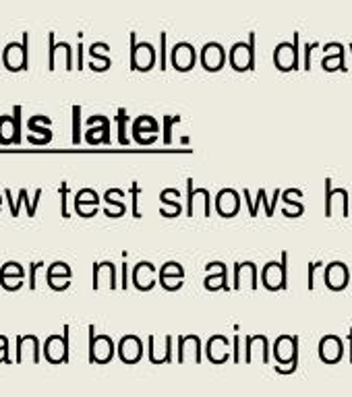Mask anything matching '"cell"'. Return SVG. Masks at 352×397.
<instances>
[{
    "mask_svg": "<svg viewBox=\"0 0 352 397\" xmlns=\"http://www.w3.org/2000/svg\"><path fill=\"white\" fill-rule=\"evenodd\" d=\"M351 282V271H349V265L342 263V261H332L328 267H326V286L328 290L332 292H342Z\"/></svg>",
    "mask_w": 352,
    "mask_h": 397,
    "instance_id": "7402d4cb",
    "label": "cell"
},
{
    "mask_svg": "<svg viewBox=\"0 0 352 397\" xmlns=\"http://www.w3.org/2000/svg\"><path fill=\"white\" fill-rule=\"evenodd\" d=\"M273 356L278 364L292 362L298 358V337L296 335H280L273 341Z\"/></svg>",
    "mask_w": 352,
    "mask_h": 397,
    "instance_id": "d4e9b609",
    "label": "cell"
},
{
    "mask_svg": "<svg viewBox=\"0 0 352 397\" xmlns=\"http://www.w3.org/2000/svg\"><path fill=\"white\" fill-rule=\"evenodd\" d=\"M262 286L269 292L288 288V252H282L280 261H269L262 271Z\"/></svg>",
    "mask_w": 352,
    "mask_h": 397,
    "instance_id": "6da1fadb",
    "label": "cell"
},
{
    "mask_svg": "<svg viewBox=\"0 0 352 397\" xmlns=\"http://www.w3.org/2000/svg\"><path fill=\"white\" fill-rule=\"evenodd\" d=\"M23 199H25V188H21V191H19V201L15 203V211L10 213L13 218H19V207L23 205Z\"/></svg>",
    "mask_w": 352,
    "mask_h": 397,
    "instance_id": "94428289",
    "label": "cell"
},
{
    "mask_svg": "<svg viewBox=\"0 0 352 397\" xmlns=\"http://www.w3.org/2000/svg\"><path fill=\"white\" fill-rule=\"evenodd\" d=\"M69 335H71V327L65 325L63 335H50L44 341V358L50 364H67L69 362Z\"/></svg>",
    "mask_w": 352,
    "mask_h": 397,
    "instance_id": "52a82bcc",
    "label": "cell"
},
{
    "mask_svg": "<svg viewBox=\"0 0 352 397\" xmlns=\"http://www.w3.org/2000/svg\"><path fill=\"white\" fill-rule=\"evenodd\" d=\"M42 195H44V191H42V188H38V191H35V199H33V201H29V195H27V191H25V199H23V205H27V218H33V216H35V211H38V205H40V199H42Z\"/></svg>",
    "mask_w": 352,
    "mask_h": 397,
    "instance_id": "bcb514c9",
    "label": "cell"
},
{
    "mask_svg": "<svg viewBox=\"0 0 352 397\" xmlns=\"http://www.w3.org/2000/svg\"><path fill=\"white\" fill-rule=\"evenodd\" d=\"M156 275H158V269H156L154 263H150V261H139V263L133 267V271H131V282H133V286H135L137 290L150 292V290H154V286L158 284Z\"/></svg>",
    "mask_w": 352,
    "mask_h": 397,
    "instance_id": "5bb4252c",
    "label": "cell"
},
{
    "mask_svg": "<svg viewBox=\"0 0 352 397\" xmlns=\"http://www.w3.org/2000/svg\"><path fill=\"white\" fill-rule=\"evenodd\" d=\"M205 356L211 364H224L232 356V343L226 335H211L205 343Z\"/></svg>",
    "mask_w": 352,
    "mask_h": 397,
    "instance_id": "2e32d148",
    "label": "cell"
},
{
    "mask_svg": "<svg viewBox=\"0 0 352 397\" xmlns=\"http://www.w3.org/2000/svg\"><path fill=\"white\" fill-rule=\"evenodd\" d=\"M116 265L112 261L93 263V290H99L102 286H106L108 290H116Z\"/></svg>",
    "mask_w": 352,
    "mask_h": 397,
    "instance_id": "484cf974",
    "label": "cell"
},
{
    "mask_svg": "<svg viewBox=\"0 0 352 397\" xmlns=\"http://www.w3.org/2000/svg\"><path fill=\"white\" fill-rule=\"evenodd\" d=\"M27 63H29V52H27V33H25L23 44H19V42L6 44V48L2 50V65L6 71L19 73V71L27 69Z\"/></svg>",
    "mask_w": 352,
    "mask_h": 397,
    "instance_id": "9c48e42d",
    "label": "cell"
},
{
    "mask_svg": "<svg viewBox=\"0 0 352 397\" xmlns=\"http://www.w3.org/2000/svg\"><path fill=\"white\" fill-rule=\"evenodd\" d=\"M178 199H180L178 188H164L160 193V203H162L160 216L162 218H178L182 213V207H180Z\"/></svg>",
    "mask_w": 352,
    "mask_h": 397,
    "instance_id": "d6a6232c",
    "label": "cell"
},
{
    "mask_svg": "<svg viewBox=\"0 0 352 397\" xmlns=\"http://www.w3.org/2000/svg\"><path fill=\"white\" fill-rule=\"evenodd\" d=\"M214 207L220 218H234L241 211V195L234 188H222L214 201Z\"/></svg>",
    "mask_w": 352,
    "mask_h": 397,
    "instance_id": "d6986e66",
    "label": "cell"
},
{
    "mask_svg": "<svg viewBox=\"0 0 352 397\" xmlns=\"http://www.w3.org/2000/svg\"><path fill=\"white\" fill-rule=\"evenodd\" d=\"M317 267H321V263L317 261V263H309V273H307V288L313 292L315 290V269Z\"/></svg>",
    "mask_w": 352,
    "mask_h": 397,
    "instance_id": "11a10c76",
    "label": "cell"
},
{
    "mask_svg": "<svg viewBox=\"0 0 352 397\" xmlns=\"http://www.w3.org/2000/svg\"><path fill=\"white\" fill-rule=\"evenodd\" d=\"M211 216V195L207 188H195L193 178H186V218Z\"/></svg>",
    "mask_w": 352,
    "mask_h": 397,
    "instance_id": "3957f363",
    "label": "cell"
},
{
    "mask_svg": "<svg viewBox=\"0 0 352 397\" xmlns=\"http://www.w3.org/2000/svg\"><path fill=\"white\" fill-rule=\"evenodd\" d=\"M99 207V195L93 188H81L75 195V211L81 218H93Z\"/></svg>",
    "mask_w": 352,
    "mask_h": 397,
    "instance_id": "f546056e",
    "label": "cell"
},
{
    "mask_svg": "<svg viewBox=\"0 0 352 397\" xmlns=\"http://www.w3.org/2000/svg\"><path fill=\"white\" fill-rule=\"evenodd\" d=\"M13 122H15V145L21 143V106L13 108Z\"/></svg>",
    "mask_w": 352,
    "mask_h": 397,
    "instance_id": "f5cc1de1",
    "label": "cell"
},
{
    "mask_svg": "<svg viewBox=\"0 0 352 397\" xmlns=\"http://www.w3.org/2000/svg\"><path fill=\"white\" fill-rule=\"evenodd\" d=\"M50 118L48 116H42V114H35V116H29L27 118V129H29V135H27V141L31 145H48L52 141V131H50Z\"/></svg>",
    "mask_w": 352,
    "mask_h": 397,
    "instance_id": "4fadbf2b",
    "label": "cell"
},
{
    "mask_svg": "<svg viewBox=\"0 0 352 397\" xmlns=\"http://www.w3.org/2000/svg\"><path fill=\"white\" fill-rule=\"evenodd\" d=\"M86 65H83V44H79V48H77V69L81 71Z\"/></svg>",
    "mask_w": 352,
    "mask_h": 397,
    "instance_id": "6125c7cd",
    "label": "cell"
},
{
    "mask_svg": "<svg viewBox=\"0 0 352 397\" xmlns=\"http://www.w3.org/2000/svg\"><path fill=\"white\" fill-rule=\"evenodd\" d=\"M40 267H44V263L42 261H38V263H31L29 265V290H35V273H38V269Z\"/></svg>",
    "mask_w": 352,
    "mask_h": 397,
    "instance_id": "9f6ffc18",
    "label": "cell"
},
{
    "mask_svg": "<svg viewBox=\"0 0 352 397\" xmlns=\"http://www.w3.org/2000/svg\"><path fill=\"white\" fill-rule=\"evenodd\" d=\"M160 69L162 71L168 69V42H166V33L160 35Z\"/></svg>",
    "mask_w": 352,
    "mask_h": 397,
    "instance_id": "681fc988",
    "label": "cell"
},
{
    "mask_svg": "<svg viewBox=\"0 0 352 397\" xmlns=\"http://www.w3.org/2000/svg\"><path fill=\"white\" fill-rule=\"evenodd\" d=\"M197 50L189 42H180L170 50V65L178 73H189L197 65Z\"/></svg>",
    "mask_w": 352,
    "mask_h": 397,
    "instance_id": "7c38bea8",
    "label": "cell"
},
{
    "mask_svg": "<svg viewBox=\"0 0 352 397\" xmlns=\"http://www.w3.org/2000/svg\"><path fill=\"white\" fill-rule=\"evenodd\" d=\"M176 352H178L176 354L178 364H184V362L199 364L201 362V339L197 335H180Z\"/></svg>",
    "mask_w": 352,
    "mask_h": 397,
    "instance_id": "ffe728a7",
    "label": "cell"
},
{
    "mask_svg": "<svg viewBox=\"0 0 352 397\" xmlns=\"http://www.w3.org/2000/svg\"><path fill=\"white\" fill-rule=\"evenodd\" d=\"M160 284L166 292H176L182 288L184 284V277L182 275H160Z\"/></svg>",
    "mask_w": 352,
    "mask_h": 397,
    "instance_id": "60d3db41",
    "label": "cell"
},
{
    "mask_svg": "<svg viewBox=\"0 0 352 397\" xmlns=\"http://www.w3.org/2000/svg\"><path fill=\"white\" fill-rule=\"evenodd\" d=\"M257 265L253 261L237 263L234 267V290H257Z\"/></svg>",
    "mask_w": 352,
    "mask_h": 397,
    "instance_id": "603a6c76",
    "label": "cell"
},
{
    "mask_svg": "<svg viewBox=\"0 0 352 397\" xmlns=\"http://www.w3.org/2000/svg\"><path fill=\"white\" fill-rule=\"evenodd\" d=\"M180 122V116L178 114H173V116H164V143L170 145L173 143V127Z\"/></svg>",
    "mask_w": 352,
    "mask_h": 397,
    "instance_id": "f6af8a7d",
    "label": "cell"
},
{
    "mask_svg": "<svg viewBox=\"0 0 352 397\" xmlns=\"http://www.w3.org/2000/svg\"><path fill=\"white\" fill-rule=\"evenodd\" d=\"M61 216L65 218V220H69L71 216H69V209H67V199H69V182L67 180H63L61 182Z\"/></svg>",
    "mask_w": 352,
    "mask_h": 397,
    "instance_id": "7dc6e473",
    "label": "cell"
},
{
    "mask_svg": "<svg viewBox=\"0 0 352 397\" xmlns=\"http://www.w3.org/2000/svg\"><path fill=\"white\" fill-rule=\"evenodd\" d=\"M120 288L122 290L129 288V263H122V267H120Z\"/></svg>",
    "mask_w": 352,
    "mask_h": 397,
    "instance_id": "680465c9",
    "label": "cell"
},
{
    "mask_svg": "<svg viewBox=\"0 0 352 397\" xmlns=\"http://www.w3.org/2000/svg\"><path fill=\"white\" fill-rule=\"evenodd\" d=\"M131 131H154V133H160V124L154 116H147V114H141L133 120V129Z\"/></svg>",
    "mask_w": 352,
    "mask_h": 397,
    "instance_id": "8d00e7d4",
    "label": "cell"
},
{
    "mask_svg": "<svg viewBox=\"0 0 352 397\" xmlns=\"http://www.w3.org/2000/svg\"><path fill=\"white\" fill-rule=\"evenodd\" d=\"M40 352H42V346L35 335H19L17 337V356H15L17 364L25 362V360L38 364L42 360Z\"/></svg>",
    "mask_w": 352,
    "mask_h": 397,
    "instance_id": "44dd1931",
    "label": "cell"
},
{
    "mask_svg": "<svg viewBox=\"0 0 352 397\" xmlns=\"http://www.w3.org/2000/svg\"><path fill=\"white\" fill-rule=\"evenodd\" d=\"M158 60V50L147 44L135 42V33H131V71H139V73H147L156 67Z\"/></svg>",
    "mask_w": 352,
    "mask_h": 397,
    "instance_id": "5b68a950",
    "label": "cell"
},
{
    "mask_svg": "<svg viewBox=\"0 0 352 397\" xmlns=\"http://www.w3.org/2000/svg\"><path fill=\"white\" fill-rule=\"evenodd\" d=\"M88 127L86 141L89 145H110V120H108V116H102V114L89 116Z\"/></svg>",
    "mask_w": 352,
    "mask_h": 397,
    "instance_id": "e0dca14e",
    "label": "cell"
},
{
    "mask_svg": "<svg viewBox=\"0 0 352 397\" xmlns=\"http://www.w3.org/2000/svg\"><path fill=\"white\" fill-rule=\"evenodd\" d=\"M326 56L321 58V69L328 73H336V71H346V50L342 44H326L323 46Z\"/></svg>",
    "mask_w": 352,
    "mask_h": 397,
    "instance_id": "83f0119b",
    "label": "cell"
},
{
    "mask_svg": "<svg viewBox=\"0 0 352 397\" xmlns=\"http://www.w3.org/2000/svg\"><path fill=\"white\" fill-rule=\"evenodd\" d=\"M351 216V197L346 188H332V178H326V218Z\"/></svg>",
    "mask_w": 352,
    "mask_h": 397,
    "instance_id": "ba28073f",
    "label": "cell"
},
{
    "mask_svg": "<svg viewBox=\"0 0 352 397\" xmlns=\"http://www.w3.org/2000/svg\"><path fill=\"white\" fill-rule=\"evenodd\" d=\"M25 269L17 261H8L0 267V286L8 292H17L23 288Z\"/></svg>",
    "mask_w": 352,
    "mask_h": 397,
    "instance_id": "cb8c5ba5",
    "label": "cell"
},
{
    "mask_svg": "<svg viewBox=\"0 0 352 397\" xmlns=\"http://www.w3.org/2000/svg\"><path fill=\"white\" fill-rule=\"evenodd\" d=\"M245 362L247 364H267L269 362V341L265 335H247L245 337Z\"/></svg>",
    "mask_w": 352,
    "mask_h": 397,
    "instance_id": "8fae6325",
    "label": "cell"
},
{
    "mask_svg": "<svg viewBox=\"0 0 352 397\" xmlns=\"http://www.w3.org/2000/svg\"><path fill=\"white\" fill-rule=\"evenodd\" d=\"M139 195H141V186L139 182H133L131 184V197H133V218H141V211H139Z\"/></svg>",
    "mask_w": 352,
    "mask_h": 397,
    "instance_id": "816d5d0a",
    "label": "cell"
},
{
    "mask_svg": "<svg viewBox=\"0 0 352 397\" xmlns=\"http://www.w3.org/2000/svg\"><path fill=\"white\" fill-rule=\"evenodd\" d=\"M131 133H133L135 143H139V145H154L158 141V133H154V131H131Z\"/></svg>",
    "mask_w": 352,
    "mask_h": 397,
    "instance_id": "7bdbcfd3",
    "label": "cell"
},
{
    "mask_svg": "<svg viewBox=\"0 0 352 397\" xmlns=\"http://www.w3.org/2000/svg\"><path fill=\"white\" fill-rule=\"evenodd\" d=\"M118 358L125 364H137L143 358V341L137 335H125L118 341Z\"/></svg>",
    "mask_w": 352,
    "mask_h": 397,
    "instance_id": "4316f807",
    "label": "cell"
},
{
    "mask_svg": "<svg viewBox=\"0 0 352 397\" xmlns=\"http://www.w3.org/2000/svg\"><path fill=\"white\" fill-rule=\"evenodd\" d=\"M48 46H50V50H48V71H54V69H56V56H58L61 52L65 54V69H67V71H73V69H75V67H73V48H71L67 42L56 44V42H54V33H50Z\"/></svg>",
    "mask_w": 352,
    "mask_h": 397,
    "instance_id": "4dcf8cb0",
    "label": "cell"
},
{
    "mask_svg": "<svg viewBox=\"0 0 352 397\" xmlns=\"http://www.w3.org/2000/svg\"><path fill=\"white\" fill-rule=\"evenodd\" d=\"M226 60H228V54H226V50L222 48V44L209 42V44H205V46L201 48L199 63H201V67H203L207 73H218V71H222L224 65H226Z\"/></svg>",
    "mask_w": 352,
    "mask_h": 397,
    "instance_id": "30bf717a",
    "label": "cell"
},
{
    "mask_svg": "<svg viewBox=\"0 0 352 397\" xmlns=\"http://www.w3.org/2000/svg\"><path fill=\"white\" fill-rule=\"evenodd\" d=\"M296 366H298V358H296V360H292V362L275 364V366H273V371H275L278 375H292V373L296 371Z\"/></svg>",
    "mask_w": 352,
    "mask_h": 397,
    "instance_id": "db71d44e",
    "label": "cell"
},
{
    "mask_svg": "<svg viewBox=\"0 0 352 397\" xmlns=\"http://www.w3.org/2000/svg\"><path fill=\"white\" fill-rule=\"evenodd\" d=\"M122 199H125V191H120V188H108L104 193V203H106L104 216L106 218H122L127 213V205L122 203Z\"/></svg>",
    "mask_w": 352,
    "mask_h": 397,
    "instance_id": "1f68e13d",
    "label": "cell"
},
{
    "mask_svg": "<svg viewBox=\"0 0 352 397\" xmlns=\"http://www.w3.org/2000/svg\"><path fill=\"white\" fill-rule=\"evenodd\" d=\"M46 277H73V271H71V267L65 261H54L48 267Z\"/></svg>",
    "mask_w": 352,
    "mask_h": 397,
    "instance_id": "f35d334b",
    "label": "cell"
},
{
    "mask_svg": "<svg viewBox=\"0 0 352 397\" xmlns=\"http://www.w3.org/2000/svg\"><path fill=\"white\" fill-rule=\"evenodd\" d=\"M0 145H15V122L13 116H0Z\"/></svg>",
    "mask_w": 352,
    "mask_h": 397,
    "instance_id": "e575fe53",
    "label": "cell"
},
{
    "mask_svg": "<svg viewBox=\"0 0 352 397\" xmlns=\"http://www.w3.org/2000/svg\"><path fill=\"white\" fill-rule=\"evenodd\" d=\"M280 201H290V203H303V191L301 188H286L280 195Z\"/></svg>",
    "mask_w": 352,
    "mask_h": 397,
    "instance_id": "f907efd6",
    "label": "cell"
},
{
    "mask_svg": "<svg viewBox=\"0 0 352 397\" xmlns=\"http://www.w3.org/2000/svg\"><path fill=\"white\" fill-rule=\"evenodd\" d=\"M280 195H282V191H280V188H275V191H273V199H271V201H267V197H265V191L264 188H259L257 197L262 199V205H264L265 216H267V218H273V213H275V207H278V203H280Z\"/></svg>",
    "mask_w": 352,
    "mask_h": 397,
    "instance_id": "74e56055",
    "label": "cell"
},
{
    "mask_svg": "<svg viewBox=\"0 0 352 397\" xmlns=\"http://www.w3.org/2000/svg\"><path fill=\"white\" fill-rule=\"evenodd\" d=\"M0 205H2V197H0Z\"/></svg>",
    "mask_w": 352,
    "mask_h": 397,
    "instance_id": "e7e4bbea",
    "label": "cell"
},
{
    "mask_svg": "<svg viewBox=\"0 0 352 397\" xmlns=\"http://www.w3.org/2000/svg\"><path fill=\"white\" fill-rule=\"evenodd\" d=\"M147 356L152 364H166L173 360V335H164V337H156L150 335L147 339Z\"/></svg>",
    "mask_w": 352,
    "mask_h": 397,
    "instance_id": "9a60e30c",
    "label": "cell"
},
{
    "mask_svg": "<svg viewBox=\"0 0 352 397\" xmlns=\"http://www.w3.org/2000/svg\"><path fill=\"white\" fill-rule=\"evenodd\" d=\"M99 48H102V44L97 42V44H91V48H89V69L91 71H95V73H106L110 67H112V60H110V56H102L99 54Z\"/></svg>",
    "mask_w": 352,
    "mask_h": 397,
    "instance_id": "836d02e7",
    "label": "cell"
},
{
    "mask_svg": "<svg viewBox=\"0 0 352 397\" xmlns=\"http://www.w3.org/2000/svg\"><path fill=\"white\" fill-rule=\"evenodd\" d=\"M116 346L110 335H95V327L89 325V362L108 364L114 358Z\"/></svg>",
    "mask_w": 352,
    "mask_h": 397,
    "instance_id": "277c9868",
    "label": "cell"
},
{
    "mask_svg": "<svg viewBox=\"0 0 352 397\" xmlns=\"http://www.w3.org/2000/svg\"><path fill=\"white\" fill-rule=\"evenodd\" d=\"M0 362H4V364H13L10 358H8V339H6V337H4L2 343H0Z\"/></svg>",
    "mask_w": 352,
    "mask_h": 397,
    "instance_id": "6f0895ef",
    "label": "cell"
},
{
    "mask_svg": "<svg viewBox=\"0 0 352 397\" xmlns=\"http://www.w3.org/2000/svg\"><path fill=\"white\" fill-rule=\"evenodd\" d=\"M160 275H182L184 277V267L180 263H176V261H168V263L162 265Z\"/></svg>",
    "mask_w": 352,
    "mask_h": 397,
    "instance_id": "c3c4849f",
    "label": "cell"
},
{
    "mask_svg": "<svg viewBox=\"0 0 352 397\" xmlns=\"http://www.w3.org/2000/svg\"><path fill=\"white\" fill-rule=\"evenodd\" d=\"M81 143V106H73V145Z\"/></svg>",
    "mask_w": 352,
    "mask_h": 397,
    "instance_id": "b9f144b4",
    "label": "cell"
},
{
    "mask_svg": "<svg viewBox=\"0 0 352 397\" xmlns=\"http://www.w3.org/2000/svg\"><path fill=\"white\" fill-rule=\"evenodd\" d=\"M351 362H352V329H351Z\"/></svg>",
    "mask_w": 352,
    "mask_h": 397,
    "instance_id": "be15d7a7",
    "label": "cell"
},
{
    "mask_svg": "<svg viewBox=\"0 0 352 397\" xmlns=\"http://www.w3.org/2000/svg\"><path fill=\"white\" fill-rule=\"evenodd\" d=\"M344 356V343L338 335H326L319 341V358L326 364H338Z\"/></svg>",
    "mask_w": 352,
    "mask_h": 397,
    "instance_id": "f1b7e54d",
    "label": "cell"
},
{
    "mask_svg": "<svg viewBox=\"0 0 352 397\" xmlns=\"http://www.w3.org/2000/svg\"><path fill=\"white\" fill-rule=\"evenodd\" d=\"M127 122H129V114L127 108H118L116 112V127H118V143L120 145H129V135H127Z\"/></svg>",
    "mask_w": 352,
    "mask_h": 397,
    "instance_id": "d590c367",
    "label": "cell"
},
{
    "mask_svg": "<svg viewBox=\"0 0 352 397\" xmlns=\"http://www.w3.org/2000/svg\"><path fill=\"white\" fill-rule=\"evenodd\" d=\"M280 211H282V216H284V218H290V220H294V218H301V216L305 213V205H303V203H290V201H282V207H280Z\"/></svg>",
    "mask_w": 352,
    "mask_h": 397,
    "instance_id": "ab89813d",
    "label": "cell"
},
{
    "mask_svg": "<svg viewBox=\"0 0 352 397\" xmlns=\"http://www.w3.org/2000/svg\"><path fill=\"white\" fill-rule=\"evenodd\" d=\"M205 269L209 271V273L205 275V279H203L205 290H209V292L230 290V286H228V267H226V263H222V261H209V263L205 265Z\"/></svg>",
    "mask_w": 352,
    "mask_h": 397,
    "instance_id": "ac0fdd59",
    "label": "cell"
},
{
    "mask_svg": "<svg viewBox=\"0 0 352 397\" xmlns=\"http://www.w3.org/2000/svg\"><path fill=\"white\" fill-rule=\"evenodd\" d=\"M273 65L278 71L282 73H292V71H298L301 67V50H298V33L294 35V42L292 44H278L275 50H273Z\"/></svg>",
    "mask_w": 352,
    "mask_h": 397,
    "instance_id": "8992f818",
    "label": "cell"
},
{
    "mask_svg": "<svg viewBox=\"0 0 352 397\" xmlns=\"http://www.w3.org/2000/svg\"><path fill=\"white\" fill-rule=\"evenodd\" d=\"M241 341H243L241 335H234V352H232L234 362H241V360H243V358H241V350H243V348H241Z\"/></svg>",
    "mask_w": 352,
    "mask_h": 397,
    "instance_id": "91938a15",
    "label": "cell"
},
{
    "mask_svg": "<svg viewBox=\"0 0 352 397\" xmlns=\"http://www.w3.org/2000/svg\"><path fill=\"white\" fill-rule=\"evenodd\" d=\"M319 48V44L317 42H309V44H305V50H303V71H311L313 69V52Z\"/></svg>",
    "mask_w": 352,
    "mask_h": 397,
    "instance_id": "ee69618b",
    "label": "cell"
},
{
    "mask_svg": "<svg viewBox=\"0 0 352 397\" xmlns=\"http://www.w3.org/2000/svg\"><path fill=\"white\" fill-rule=\"evenodd\" d=\"M228 63H230L232 71H237V73L255 71V33L249 35V44L237 42V44L230 48V52H228Z\"/></svg>",
    "mask_w": 352,
    "mask_h": 397,
    "instance_id": "7a4b0ae2",
    "label": "cell"
}]
</instances>
